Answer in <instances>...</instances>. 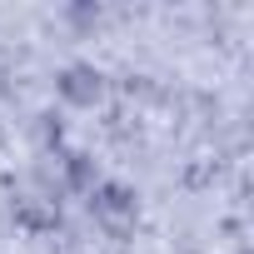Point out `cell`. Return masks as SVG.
Segmentation results:
<instances>
[{
	"label": "cell",
	"instance_id": "cell-1",
	"mask_svg": "<svg viewBox=\"0 0 254 254\" xmlns=\"http://www.w3.org/2000/svg\"><path fill=\"white\" fill-rule=\"evenodd\" d=\"M60 90H65L70 100H80V105H90V100L100 95V75H90V70H70V75L60 80Z\"/></svg>",
	"mask_w": 254,
	"mask_h": 254
}]
</instances>
